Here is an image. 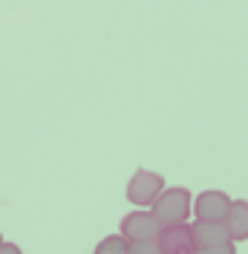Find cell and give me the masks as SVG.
I'll return each instance as SVG.
<instances>
[{"mask_svg": "<svg viewBox=\"0 0 248 254\" xmlns=\"http://www.w3.org/2000/svg\"><path fill=\"white\" fill-rule=\"evenodd\" d=\"M190 190L182 185H173V188H162L159 196L150 202V214H153L159 225H179L190 217Z\"/></svg>", "mask_w": 248, "mask_h": 254, "instance_id": "1", "label": "cell"}, {"mask_svg": "<svg viewBox=\"0 0 248 254\" xmlns=\"http://www.w3.org/2000/svg\"><path fill=\"white\" fill-rule=\"evenodd\" d=\"M162 188H165L162 174H153V171H147V168H139V171L133 174V179L127 182V199L139 208H150V202L159 196Z\"/></svg>", "mask_w": 248, "mask_h": 254, "instance_id": "2", "label": "cell"}, {"mask_svg": "<svg viewBox=\"0 0 248 254\" xmlns=\"http://www.w3.org/2000/svg\"><path fill=\"white\" fill-rule=\"evenodd\" d=\"M162 231V225L153 214L144 208V211H130L122 217V234L130 243H144V240H156V234Z\"/></svg>", "mask_w": 248, "mask_h": 254, "instance_id": "3", "label": "cell"}, {"mask_svg": "<svg viewBox=\"0 0 248 254\" xmlns=\"http://www.w3.org/2000/svg\"><path fill=\"white\" fill-rule=\"evenodd\" d=\"M156 243H159L162 254H193V249H196V240H193V231L187 222L165 225L156 234Z\"/></svg>", "mask_w": 248, "mask_h": 254, "instance_id": "4", "label": "cell"}, {"mask_svg": "<svg viewBox=\"0 0 248 254\" xmlns=\"http://www.w3.org/2000/svg\"><path fill=\"white\" fill-rule=\"evenodd\" d=\"M190 205H193L196 220L222 222L225 211H228V205H231V196H228L225 190H202L199 196H196V202H190Z\"/></svg>", "mask_w": 248, "mask_h": 254, "instance_id": "5", "label": "cell"}, {"mask_svg": "<svg viewBox=\"0 0 248 254\" xmlns=\"http://www.w3.org/2000/svg\"><path fill=\"white\" fill-rule=\"evenodd\" d=\"M222 225L234 243L248 240V199H231V205L222 217Z\"/></svg>", "mask_w": 248, "mask_h": 254, "instance_id": "6", "label": "cell"}, {"mask_svg": "<svg viewBox=\"0 0 248 254\" xmlns=\"http://www.w3.org/2000/svg\"><path fill=\"white\" fill-rule=\"evenodd\" d=\"M190 231H193L196 246H225V243H234V240L228 237V231H225V225H222V222L196 220L193 225H190Z\"/></svg>", "mask_w": 248, "mask_h": 254, "instance_id": "7", "label": "cell"}, {"mask_svg": "<svg viewBox=\"0 0 248 254\" xmlns=\"http://www.w3.org/2000/svg\"><path fill=\"white\" fill-rule=\"evenodd\" d=\"M95 254H133V243L124 234H110L95 246Z\"/></svg>", "mask_w": 248, "mask_h": 254, "instance_id": "8", "label": "cell"}, {"mask_svg": "<svg viewBox=\"0 0 248 254\" xmlns=\"http://www.w3.org/2000/svg\"><path fill=\"white\" fill-rule=\"evenodd\" d=\"M193 254H237V243H225V246H196Z\"/></svg>", "mask_w": 248, "mask_h": 254, "instance_id": "9", "label": "cell"}, {"mask_svg": "<svg viewBox=\"0 0 248 254\" xmlns=\"http://www.w3.org/2000/svg\"><path fill=\"white\" fill-rule=\"evenodd\" d=\"M133 254H162L156 240H144V243H133Z\"/></svg>", "mask_w": 248, "mask_h": 254, "instance_id": "10", "label": "cell"}, {"mask_svg": "<svg viewBox=\"0 0 248 254\" xmlns=\"http://www.w3.org/2000/svg\"><path fill=\"white\" fill-rule=\"evenodd\" d=\"M0 254H23V252H20L17 243H6V240H3V243H0Z\"/></svg>", "mask_w": 248, "mask_h": 254, "instance_id": "11", "label": "cell"}, {"mask_svg": "<svg viewBox=\"0 0 248 254\" xmlns=\"http://www.w3.org/2000/svg\"><path fill=\"white\" fill-rule=\"evenodd\" d=\"M0 243H3V234H0Z\"/></svg>", "mask_w": 248, "mask_h": 254, "instance_id": "12", "label": "cell"}]
</instances>
